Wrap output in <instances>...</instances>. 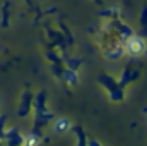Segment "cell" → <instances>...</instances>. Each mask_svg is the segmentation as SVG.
<instances>
[{
  "label": "cell",
  "mask_w": 147,
  "mask_h": 146,
  "mask_svg": "<svg viewBox=\"0 0 147 146\" xmlns=\"http://www.w3.org/2000/svg\"><path fill=\"white\" fill-rule=\"evenodd\" d=\"M127 52L130 53V55H142L144 52H146V41L142 40V38H132V40H128V43H127Z\"/></svg>",
  "instance_id": "6da1fadb"
},
{
  "label": "cell",
  "mask_w": 147,
  "mask_h": 146,
  "mask_svg": "<svg viewBox=\"0 0 147 146\" xmlns=\"http://www.w3.org/2000/svg\"><path fill=\"white\" fill-rule=\"evenodd\" d=\"M31 103H33V96L26 91V93L22 95V98H21V105H19V108H17V113H19L21 117L28 115V113H29V108H31Z\"/></svg>",
  "instance_id": "7a4b0ae2"
},
{
  "label": "cell",
  "mask_w": 147,
  "mask_h": 146,
  "mask_svg": "<svg viewBox=\"0 0 147 146\" xmlns=\"http://www.w3.org/2000/svg\"><path fill=\"white\" fill-rule=\"evenodd\" d=\"M5 122H7V117L0 115V139L2 141H3V136H5Z\"/></svg>",
  "instance_id": "3957f363"
},
{
  "label": "cell",
  "mask_w": 147,
  "mask_h": 146,
  "mask_svg": "<svg viewBox=\"0 0 147 146\" xmlns=\"http://www.w3.org/2000/svg\"><path fill=\"white\" fill-rule=\"evenodd\" d=\"M2 26H9V10L7 7H3V12H2Z\"/></svg>",
  "instance_id": "277c9868"
}]
</instances>
